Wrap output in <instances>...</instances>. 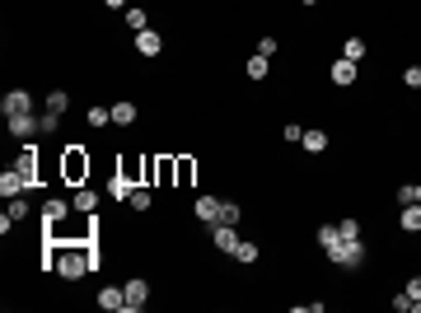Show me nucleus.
<instances>
[{
    "label": "nucleus",
    "mask_w": 421,
    "mask_h": 313,
    "mask_svg": "<svg viewBox=\"0 0 421 313\" xmlns=\"http://www.w3.org/2000/svg\"><path fill=\"white\" fill-rule=\"evenodd\" d=\"M47 271L66 276V281H80L84 271H94V248L89 243H66V238H47Z\"/></svg>",
    "instance_id": "obj_1"
},
{
    "label": "nucleus",
    "mask_w": 421,
    "mask_h": 313,
    "mask_svg": "<svg viewBox=\"0 0 421 313\" xmlns=\"http://www.w3.org/2000/svg\"><path fill=\"white\" fill-rule=\"evenodd\" d=\"M318 248L328 253L333 266H342V271H356V266L365 262V238H342L337 225H323V229H318Z\"/></svg>",
    "instance_id": "obj_2"
},
{
    "label": "nucleus",
    "mask_w": 421,
    "mask_h": 313,
    "mask_svg": "<svg viewBox=\"0 0 421 313\" xmlns=\"http://www.w3.org/2000/svg\"><path fill=\"white\" fill-rule=\"evenodd\" d=\"M61 178L75 183V187L89 178V155H84V145H66V150H61Z\"/></svg>",
    "instance_id": "obj_3"
},
{
    "label": "nucleus",
    "mask_w": 421,
    "mask_h": 313,
    "mask_svg": "<svg viewBox=\"0 0 421 313\" xmlns=\"http://www.w3.org/2000/svg\"><path fill=\"white\" fill-rule=\"evenodd\" d=\"M150 183H178V159H145Z\"/></svg>",
    "instance_id": "obj_4"
},
{
    "label": "nucleus",
    "mask_w": 421,
    "mask_h": 313,
    "mask_svg": "<svg viewBox=\"0 0 421 313\" xmlns=\"http://www.w3.org/2000/svg\"><path fill=\"white\" fill-rule=\"evenodd\" d=\"M0 112H5V117H19V112H33V94H28V89H10V94L0 99Z\"/></svg>",
    "instance_id": "obj_5"
},
{
    "label": "nucleus",
    "mask_w": 421,
    "mask_h": 313,
    "mask_svg": "<svg viewBox=\"0 0 421 313\" xmlns=\"http://www.w3.org/2000/svg\"><path fill=\"white\" fill-rule=\"evenodd\" d=\"M5 122H10V131H14L19 140H28V136L43 131V112H19V117H5Z\"/></svg>",
    "instance_id": "obj_6"
},
{
    "label": "nucleus",
    "mask_w": 421,
    "mask_h": 313,
    "mask_svg": "<svg viewBox=\"0 0 421 313\" xmlns=\"http://www.w3.org/2000/svg\"><path fill=\"white\" fill-rule=\"evenodd\" d=\"M66 89H56V94H47V112H43V131H56L61 127V112H66Z\"/></svg>",
    "instance_id": "obj_7"
},
{
    "label": "nucleus",
    "mask_w": 421,
    "mask_h": 313,
    "mask_svg": "<svg viewBox=\"0 0 421 313\" xmlns=\"http://www.w3.org/2000/svg\"><path fill=\"white\" fill-rule=\"evenodd\" d=\"M28 192V183H24V173H19V168H14V164H10V168H5V173H0V197H5V201H14V197H24Z\"/></svg>",
    "instance_id": "obj_8"
},
{
    "label": "nucleus",
    "mask_w": 421,
    "mask_h": 313,
    "mask_svg": "<svg viewBox=\"0 0 421 313\" xmlns=\"http://www.w3.org/2000/svg\"><path fill=\"white\" fill-rule=\"evenodd\" d=\"M14 168L24 173L28 187H38V145H24V150H19V159H14Z\"/></svg>",
    "instance_id": "obj_9"
},
{
    "label": "nucleus",
    "mask_w": 421,
    "mask_h": 313,
    "mask_svg": "<svg viewBox=\"0 0 421 313\" xmlns=\"http://www.w3.org/2000/svg\"><path fill=\"white\" fill-rule=\"evenodd\" d=\"M145 304H150V281H141V276L127 281V313H141Z\"/></svg>",
    "instance_id": "obj_10"
},
{
    "label": "nucleus",
    "mask_w": 421,
    "mask_h": 313,
    "mask_svg": "<svg viewBox=\"0 0 421 313\" xmlns=\"http://www.w3.org/2000/svg\"><path fill=\"white\" fill-rule=\"evenodd\" d=\"M210 243H215L220 253H230V258H234V248H239V229H234V225H210Z\"/></svg>",
    "instance_id": "obj_11"
},
{
    "label": "nucleus",
    "mask_w": 421,
    "mask_h": 313,
    "mask_svg": "<svg viewBox=\"0 0 421 313\" xmlns=\"http://www.w3.org/2000/svg\"><path fill=\"white\" fill-rule=\"evenodd\" d=\"M398 225H402L407 234H421V201H402V210H398Z\"/></svg>",
    "instance_id": "obj_12"
},
{
    "label": "nucleus",
    "mask_w": 421,
    "mask_h": 313,
    "mask_svg": "<svg viewBox=\"0 0 421 313\" xmlns=\"http://www.w3.org/2000/svg\"><path fill=\"white\" fill-rule=\"evenodd\" d=\"M220 206H225V201H220V197H197V220H202V225H215V220H220Z\"/></svg>",
    "instance_id": "obj_13"
},
{
    "label": "nucleus",
    "mask_w": 421,
    "mask_h": 313,
    "mask_svg": "<svg viewBox=\"0 0 421 313\" xmlns=\"http://www.w3.org/2000/svg\"><path fill=\"white\" fill-rule=\"evenodd\" d=\"M328 79H333V84H356V61H346V56H337V61H333V71H328Z\"/></svg>",
    "instance_id": "obj_14"
},
{
    "label": "nucleus",
    "mask_w": 421,
    "mask_h": 313,
    "mask_svg": "<svg viewBox=\"0 0 421 313\" xmlns=\"http://www.w3.org/2000/svg\"><path fill=\"white\" fill-rule=\"evenodd\" d=\"M99 309H108V313L127 309V290H117V286H108V290H99Z\"/></svg>",
    "instance_id": "obj_15"
},
{
    "label": "nucleus",
    "mask_w": 421,
    "mask_h": 313,
    "mask_svg": "<svg viewBox=\"0 0 421 313\" xmlns=\"http://www.w3.org/2000/svg\"><path fill=\"white\" fill-rule=\"evenodd\" d=\"M159 47H164V38H159L155 28H145V33H136V52H141V56H159Z\"/></svg>",
    "instance_id": "obj_16"
},
{
    "label": "nucleus",
    "mask_w": 421,
    "mask_h": 313,
    "mask_svg": "<svg viewBox=\"0 0 421 313\" xmlns=\"http://www.w3.org/2000/svg\"><path fill=\"white\" fill-rule=\"evenodd\" d=\"M71 206H75L80 215H94V210H99V192H94V187H80L75 197H71Z\"/></svg>",
    "instance_id": "obj_17"
},
{
    "label": "nucleus",
    "mask_w": 421,
    "mask_h": 313,
    "mask_svg": "<svg viewBox=\"0 0 421 313\" xmlns=\"http://www.w3.org/2000/svg\"><path fill=\"white\" fill-rule=\"evenodd\" d=\"M300 145H304L309 155H323V150H328V131L309 127V131H304V136H300Z\"/></svg>",
    "instance_id": "obj_18"
},
{
    "label": "nucleus",
    "mask_w": 421,
    "mask_h": 313,
    "mask_svg": "<svg viewBox=\"0 0 421 313\" xmlns=\"http://www.w3.org/2000/svg\"><path fill=\"white\" fill-rule=\"evenodd\" d=\"M66 201H61V197H47V206H43V225H61V220H66Z\"/></svg>",
    "instance_id": "obj_19"
},
{
    "label": "nucleus",
    "mask_w": 421,
    "mask_h": 313,
    "mask_svg": "<svg viewBox=\"0 0 421 313\" xmlns=\"http://www.w3.org/2000/svg\"><path fill=\"white\" fill-rule=\"evenodd\" d=\"M108 192H112V197H117V201H132V192H136V183H132V178H127V173H117V178H112V183H108Z\"/></svg>",
    "instance_id": "obj_20"
},
{
    "label": "nucleus",
    "mask_w": 421,
    "mask_h": 313,
    "mask_svg": "<svg viewBox=\"0 0 421 313\" xmlns=\"http://www.w3.org/2000/svg\"><path fill=\"white\" fill-rule=\"evenodd\" d=\"M112 122H117V127H132V122H136V103H127V99L112 103Z\"/></svg>",
    "instance_id": "obj_21"
},
{
    "label": "nucleus",
    "mask_w": 421,
    "mask_h": 313,
    "mask_svg": "<svg viewBox=\"0 0 421 313\" xmlns=\"http://www.w3.org/2000/svg\"><path fill=\"white\" fill-rule=\"evenodd\" d=\"M192 178H197V159L178 155V187H192Z\"/></svg>",
    "instance_id": "obj_22"
},
{
    "label": "nucleus",
    "mask_w": 421,
    "mask_h": 313,
    "mask_svg": "<svg viewBox=\"0 0 421 313\" xmlns=\"http://www.w3.org/2000/svg\"><path fill=\"white\" fill-rule=\"evenodd\" d=\"M84 117H89V127H94V131H104L108 122H112V108H89Z\"/></svg>",
    "instance_id": "obj_23"
},
{
    "label": "nucleus",
    "mask_w": 421,
    "mask_h": 313,
    "mask_svg": "<svg viewBox=\"0 0 421 313\" xmlns=\"http://www.w3.org/2000/svg\"><path fill=\"white\" fill-rule=\"evenodd\" d=\"M342 56H346V61H361V56H365V38H346Z\"/></svg>",
    "instance_id": "obj_24"
},
{
    "label": "nucleus",
    "mask_w": 421,
    "mask_h": 313,
    "mask_svg": "<svg viewBox=\"0 0 421 313\" xmlns=\"http://www.w3.org/2000/svg\"><path fill=\"white\" fill-rule=\"evenodd\" d=\"M127 24H132L136 33H145V28H150V14H145L141 5H132V10H127Z\"/></svg>",
    "instance_id": "obj_25"
},
{
    "label": "nucleus",
    "mask_w": 421,
    "mask_h": 313,
    "mask_svg": "<svg viewBox=\"0 0 421 313\" xmlns=\"http://www.w3.org/2000/svg\"><path fill=\"white\" fill-rule=\"evenodd\" d=\"M234 258L243 262V266H253V262H258V243H243V238H239V248H234Z\"/></svg>",
    "instance_id": "obj_26"
},
{
    "label": "nucleus",
    "mask_w": 421,
    "mask_h": 313,
    "mask_svg": "<svg viewBox=\"0 0 421 313\" xmlns=\"http://www.w3.org/2000/svg\"><path fill=\"white\" fill-rule=\"evenodd\" d=\"M243 71H248V79H267V56H248Z\"/></svg>",
    "instance_id": "obj_27"
},
{
    "label": "nucleus",
    "mask_w": 421,
    "mask_h": 313,
    "mask_svg": "<svg viewBox=\"0 0 421 313\" xmlns=\"http://www.w3.org/2000/svg\"><path fill=\"white\" fill-rule=\"evenodd\" d=\"M5 215H10L14 225H19V220H28V201H24V197H14V201H10V210H5Z\"/></svg>",
    "instance_id": "obj_28"
},
{
    "label": "nucleus",
    "mask_w": 421,
    "mask_h": 313,
    "mask_svg": "<svg viewBox=\"0 0 421 313\" xmlns=\"http://www.w3.org/2000/svg\"><path fill=\"white\" fill-rule=\"evenodd\" d=\"M239 215H243V210H239L234 201H225V206H220V220H215V225H239Z\"/></svg>",
    "instance_id": "obj_29"
},
{
    "label": "nucleus",
    "mask_w": 421,
    "mask_h": 313,
    "mask_svg": "<svg viewBox=\"0 0 421 313\" xmlns=\"http://www.w3.org/2000/svg\"><path fill=\"white\" fill-rule=\"evenodd\" d=\"M150 201H155V197H150L145 187H136V192H132V210H150Z\"/></svg>",
    "instance_id": "obj_30"
},
{
    "label": "nucleus",
    "mask_w": 421,
    "mask_h": 313,
    "mask_svg": "<svg viewBox=\"0 0 421 313\" xmlns=\"http://www.w3.org/2000/svg\"><path fill=\"white\" fill-rule=\"evenodd\" d=\"M402 84H407V89H421V66H407V71H402Z\"/></svg>",
    "instance_id": "obj_31"
},
{
    "label": "nucleus",
    "mask_w": 421,
    "mask_h": 313,
    "mask_svg": "<svg viewBox=\"0 0 421 313\" xmlns=\"http://www.w3.org/2000/svg\"><path fill=\"white\" fill-rule=\"evenodd\" d=\"M258 56H267V61H272V56H276V38H263V42H258Z\"/></svg>",
    "instance_id": "obj_32"
},
{
    "label": "nucleus",
    "mask_w": 421,
    "mask_h": 313,
    "mask_svg": "<svg viewBox=\"0 0 421 313\" xmlns=\"http://www.w3.org/2000/svg\"><path fill=\"white\" fill-rule=\"evenodd\" d=\"M337 229H342V238H361V225H356V220H342Z\"/></svg>",
    "instance_id": "obj_33"
},
{
    "label": "nucleus",
    "mask_w": 421,
    "mask_h": 313,
    "mask_svg": "<svg viewBox=\"0 0 421 313\" xmlns=\"http://www.w3.org/2000/svg\"><path fill=\"white\" fill-rule=\"evenodd\" d=\"M402 290L412 295V309H417V299H421V276H412V281H407V286H402Z\"/></svg>",
    "instance_id": "obj_34"
},
{
    "label": "nucleus",
    "mask_w": 421,
    "mask_h": 313,
    "mask_svg": "<svg viewBox=\"0 0 421 313\" xmlns=\"http://www.w3.org/2000/svg\"><path fill=\"white\" fill-rule=\"evenodd\" d=\"M402 201H417V183H407V187H398V206Z\"/></svg>",
    "instance_id": "obj_35"
},
{
    "label": "nucleus",
    "mask_w": 421,
    "mask_h": 313,
    "mask_svg": "<svg viewBox=\"0 0 421 313\" xmlns=\"http://www.w3.org/2000/svg\"><path fill=\"white\" fill-rule=\"evenodd\" d=\"M394 309H398V313H412V295H407V290H402V295L394 299Z\"/></svg>",
    "instance_id": "obj_36"
},
{
    "label": "nucleus",
    "mask_w": 421,
    "mask_h": 313,
    "mask_svg": "<svg viewBox=\"0 0 421 313\" xmlns=\"http://www.w3.org/2000/svg\"><path fill=\"white\" fill-rule=\"evenodd\" d=\"M281 136H286L290 145H300V136H304V127H295V122H290V127H286V131H281Z\"/></svg>",
    "instance_id": "obj_37"
},
{
    "label": "nucleus",
    "mask_w": 421,
    "mask_h": 313,
    "mask_svg": "<svg viewBox=\"0 0 421 313\" xmlns=\"http://www.w3.org/2000/svg\"><path fill=\"white\" fill-rule=\"evenodd\" d=\"M108 10H127V0H104Z\"/></svg>",
    "instance_id": "obj_38"
},
{
    "label": "nucleus",
    "mask_w": 421,
    "mask_h": 313,
    "mask_svg": "<svg viewBox=\"0 0 421 313\" xmlns=\"http://www.w3.org/2000/svg\"><path fill=\"white\" fill-rule=\"evenodd\" d=\"M417 201H421V183H417Z\"/></svg>",
    "instance_id": "obj_39"
},
{
    "label": "nucleus",
    "mask_w": 421,
    "mask_h": 313,
    "mask_svg": "<svg viewBox=\"0 0 421 313\" xmlns=\"http://www.w3.org/2000/svg\"><path fill=\"white\" fill-rule=\"evenodd\" d=\"M304 5H318V0H304Z\"/></svg>",
    "instance_id": "obj_40"
}]
</instances>
